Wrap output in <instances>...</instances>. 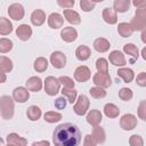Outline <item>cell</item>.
<instances>
[{"mask_svg": "<svg viewBox=\"0 0 146 146\" xmlns=\"http://www.w3.org/2000/svg\"><path fill=\"white\" fill-rule=\"evenodd\" d=\"M110 47H111L110 41L106 40L105 38H97L94 41V48L98 52H105L110 49Z\"/></svg>", "mask_w": 146, "mask_h": 146, "instance_id": "obj_20", "label": "cell"}, {"mask_svg": "<svg viewBox=\"0 0 146 146\" xmlns=\"http://www.w3.org/2000/svg\"><path fill=\"white\" fill-rule=\"evenodd\" d=\"M13 98H14V100H16L17 103L23 104V103L27 102V99L30 98V92H29V90H27L26 88H24V87H17V88H15L14 91H13Z\"/></svg>", "mask_w": 146, "mask_h": 146, "instance_id": "obj_11", "label": "cell"}, {"mask_svg": "<svg viewBox=\"0 0 146 146\" xmlns=\"http://www.w3.org/2000/svg\"><path fill=\"white\" fill-rule=\"evenodd\" d=\"M92 82L97 86V87H100V88H108L111 84H112V80H111V76L108 73H96L92 78Z\"/></svg>", "mask_w": 146, "mask_h": 146, "instance_id": "obj_6", "label": "cell"}, {"mask_svg": "<svg viewBox=\"0 0 146 146\" xmlns=\"http://www.w3.org/2000/svg\"><path fill=\"white\" fill-rule=\"evenodd\" d=\"M34 70L36 72H44L48 67V60L44 57H38L34 60V65H33Z\"/></svg>", "mask_w": 146, "mask_h": 146, "instance_id": "obj_33", "label": "cell"}, {"mask_svg": "<svg viewBox=\"0 0 146 146\" xmlns=\"http://www.w3.org/2000/svg\"><path fill=\"white\" fill-rule=\"evenodd\" d=\"M16 34H17L18 39H21L22 41H27L32 35V29L27 24H22L17 27Z\"/></svg>", "mask_w": 146, "mask_h": 146, "instance_id": "obj_15", "label": "cell"}, {"mask_svg": "<svg viewBox=\"0 0 146 146\" xmlns=\"http://www.w3.org/2000/svg\"><path fill=\"white\" fill-rule=\"evenodd\" d=\"M132 31H143L146 27V8H138L135 17L129 23Z\"/></svg>", "mask_w": 146, "mask_h": 146, "instance_id": "obj_2", "label": "cell"}, {"mask_svg": "<svg viewBox=\"0 0 146 146\" xmlns=\"http://www.w3.org/2000/svg\"><path fill=\"white\" fill-rule=\"evenodd\" d=\"M141 55H143V58H144V59H146V48H144V49H143Z\"/></svg>", "mask_w": 146, "mask_h": 146, "instance_id": "obj_52", "label": "cell"}, {"mask_svg": "<svg viewBox=\"0 0 146 146\" xmlns=\"http://www.w3.org/2000/svg\"><path fill=\"white\" fill-rule=\"evenodd\" d=\"M64 17L66 18V21L73 25H78L81 23V17L80 15L73 10V9H64Z\"/></svg>", "mask_w": 146, "mask_h": 146, "instance_id": "obj_18", "label": "cell"}, {"mask_svg": "<svg viewBox=\"0 0 146 146\" xmlns=\"http://www.w3.org/2000/svg\"><path fill=\"white\" fill-rule=\"evenodd\" d=\"M137 84H139L140 87H146V73L145 72H141L137 75Z\"/></svg>", "mask_w": 146, "mask_h": 146, "instance_id": "obj_44", "label": "cell"}, {"mask_svg": "<svg viewBox=\"0 0 146 146\" xmlns=\"http://www.w3.org/2000/svg\"><path fill=\"white\" fill-rule=\"evenodd\" d=\"M13 70V62L6 57V56H0V71L3 73H9Z\"/></svg>", "mask_w": 146, "mask_h": 146, "instance_id": "obj_31", "label": "cell"}, {"mask_svg": "<svg viewBox=\"0 0 146 146\" xmlns=\"http://www.w3.org/2000/svg\"><path fill=\"white\" fill-rule=\"evenodd\" d=\"M123 51L125 54H128V55L131 56V59H130L131 63H133L135 60H137L138 57H139V50H138V48L133 43H127V44H124Z\"/></svg>", "mask_w": 146, "mask_h": 146, "instance_id": "obj_24", "label": "cell"}, {"mask_svg": "<svg viewBox=\"0 0 146 146\" xmlns=\"http://www.w3.org/2000/svg\"><path fill=\"white\" fill-rule=\"evenodd\" d=\"M132 96H133L132 90L129 89V88H122V89H120V91H119V97H120L122 100H124V102L130 100V99L132 98Z\"/></svg>", "mask_w": 146, "mask_h": 146, "instance_id": "obj_39", "label": "cell"}, {"mask_svg": "<svg viewBox=\"0 0 146 146\" xmlns=\"http://www.w3.org/2000/svg\"><path fill=\"white\" fill-rule=\"evenodd\" d=\"M138 116L141 119V120H146V102L145 100H141L140 104H139V107H138Z\"/></svg>", "mask_w": 146, "mask_h": 146, "instance_id": "obj_43", "label": "cell"}, {"mask_svg": "<svg viewBox=\"0 0 146 146\" xmlns=\"http://www.w3.org/2000/svg\"><path fill=\"white\" fill-rule=\"evenodd\" d=\"M95 6H96L95 1H88V0H81L80 1V7L82 8L83 11H91Z\"/></svg>", "mask_w": 146, "mask_h": 146, "instance_id": "obj_42", "label": "cell"}, {"mask_svg": "<svg viewBox=\"0 0 146 146\" xmlns=\"http://www.w3.org/2000/svg\"><path fill=\"white\" fill-rule=\"evenodd\" d=\"M89 94L91 95V97L96 98V99H100V98H104L106 96V91L100 88V87H94V88H90L89 90Z\"/></svg>", "mask_w": 146, "mask_h": 146, "instance_id": "obj_38", "label": "cell"}, {"mask_svg": "<svg viewBox=\"0 0 146 146\" xmlns=\"http://www.w3.org/2000/svg\"><path fill=\"white\" fill-rule=\"evenodd\" d=\"M108 59L111 62V64L115 65V66H124L127 64V60H125V57L124 55L120 51V50H113L110 56H108Z\"/></svg>", "mask_w": 146, "mask_h": 146, "instance_id": "obj_12", "label": "cell"}, {"mask_svg": "<svg viewBox=\"0 0 146 146\" xmlns=\"http://www.w3.org/2000/svg\"><path fill=\"white\" fill-rule=\"evenodd\" d=\"M13 31V24L8 18L0 17V34L7 35Z\"/></svg>", "mask_w": 146, "mask_h": 146, "instance_id": "obj_28", "label": "cell"}, {"mask_svg": "<svg viewBox=\"0 0 146 146\" xmlns=\"http://www.w3.org/2000/svg\"><path fill=\"white\" fill-rule=\"evenodd\" d=\"M117 32H119V34L121 35V36H123V38H128V36H130L131 34H132V29L130 27V25L128 24V23H125V22H123V23H120L119 24V26H117Z\"/></svg>", "mask_w": 146, "mask_h": 146, "instance_id": "obj_32", "label": "cell"}, {"mask_svg": "<svg viewBox=\"0 0 146 146\" xmlns=\"http://www.w3.org/2000/svg\"><path fill=\"white\" fill-rule=\"evenodd\" d=\"M89 105H90V102H89L88 97L86 95H80L74 107H73L74 113L78 115H84L89 108Z\"/></svg>", "mask_w": 146, "mask_h": 146, "instance_id": "obj_5", "label": "cell"}, {"mask_svg": "<svg viewBox=\"0 0 146 146\" xmlns=\"http://www.w3.org/2000/svg\"><path fill=\"white\" fill-rule=\"evenodd\" d=\"M63 24H64V18H63V16L60 14L52 13V14L49 15V17H48V25L51 29H55V30L59 29V27L63 26Z\"/></svg>", "mask_w": 146, "mask_h": 146, "instance_id": "obj_14", "label": "cell"}, {"mask_svg": "<svg viewBox=\"0 0 146 146\" xmlns=\"http://www.w3.org/2000/svg\"><path fill=\"white\" fill-rule=\"evenodd\" d=\"M102 119H103L102 113H100V111H98V110H91V111L88 113V115H87V122H88L89 124L94 125V127L98 125V124L102 122Z\"/></svg>", "mask_w": 146, "mask_h": 146, "instance_id": "obj_19", "label": "cell"}, {"mask_svg": "<svg viewBox=\"0 0 146 146\" xmlns=\"http://www.w3.org/2000/svg\"><path fill=\"white\" fill-rule=\"evenodd\" d=\"M46 21V14L42 9H36L31 14V23L34 26H40Z\"/></svg>", "mask_w": 146, "mask_h": 146, "instance_id": "obj_17", "label": "cell"}, {"mask_svg": "<svg viewBox=\"0 0 146 146\" xmlns=\"http://www.w3.org/2000/svg\"><path fill=\"white\" fill-rule=\"evenodd\" d=\"M145 35H146V31H145V29H144V30H143V33H141V40H143L144 43L146 42V38H145Z\"/></svg>", "mask_w": 146, "mask_h": 146, "instance_id": "obj_51", "label": "cell"}, {"mask_svg": "<svg viewBox=\"0 0 146 146\" xmlns=\"http://www.w3.org/2000/svg\"><path fill=\"white\" fill-rule=\"evenodd\" d=\"M90 76H91V72L88 66L81 65V66L76 67L74 71V79L78 82H86L90 79Z\"/></svg>", "mask_w": 146, "mask_h": 146, "instance_id": "obj_9", "label": "cell"}, {"mask_svg": "<svg viewBox=\"0 0 146 146\" xmlns=\"http://www.w3.org/2000/svg\"><path fill=\"white\" fill-rule=\"evenodd\" d=\"M120 125L123 130H132L137 125V117L133 114H124L120 120Z\"/></svg>", "mask_w": 146, "mask_h": 146, "instance_id": "obj_8", "label": "cell"}, {"mask_svg": "<svg viewBox=\"0 0 146 146\" xmlns=\"http://www.w3.org/2000/svg\"><path fill=\"white\" fill-rule=\"evenodd\" d=\"M116 74H117V76H120L125 83L131 82V81L133 80V78H135L133 71H132L131 68H127V67H121V68H119L117 72H116Z\"/></svg>", "mask_w": 146, "mask_h": 146, "instance_id": "obj_21", "label": "cell"}, {"mask_svg": "<svg viewBox=\"0 0 146 146\" xmlns=\"http://www.w3.org/2000/svg\"><path fill=\"white\" fill-rule=\"evenodd\" d=\"M26 115H27V117H29L31 121H36V120H39L40 116H41V110H40V107H38V106H35V105H32V106H30V107L27 108Z\"/></svg>", "mask_w": 146, "mask_h": 146, "instance_id": "obj_30", "label": "cell"}, {"mask_svg": "<svg viewBox=\"0 0 146 146\" xmlns=\"http://www.w3.org/2000/svg\"><path fill=\"white\" fill-rule=\"evenodd\" d=\"M104 113L107 117H111V119H114L116 116H119L120 114V110L116 105L112 104V103H108L104 106Z\"/></svg>", "mask_w": 146, "mask_h": 146, "instance_id": "obj_26", "label": "cell"}, {"mask_svg": "<svg viewBox=\"0 0 146 146\" xmlns=\"http://www.w3.org/2000/svg\"><path fill=\"white\" fill-rule=\"evenodd\" d=\"M91 55V50L89 47L87 46H79L75 50V56L79 60L83 62V60H87Z\"/></svg>", "mask_w": 146, "mask_h": 146, "instance_id": "obj_25", "label": "cell"}, {"mask_svg": "<svg viewBox=\"0 0 146 146\" xmlns=\"http://www.w3.org/2000/svg\"><path fill=\"white\" fill-rule=\"evenodd\" d=\"M96 68L100 73H108V63L105 58H98L96 60Z\"/></svg>", "mask_w": 146, "mask_h": 146, "instance_id": "obj_37", "label": "cell"}, {"mask_svg": "<svg viewBox=\"0 0 146 146\" xmlns=\"http://www.w3.org/2000/svg\"><path fill=\"white\" fill-rule=\"evenodd\" d=\"M50 63L55 68H63L66 65V56L62 51H54L50 55Z\"/></svg>", "mask_w": 146, "mask_h": 146, "instance_id": "obj_10", "label": "cell"}, {"mask_svg": "<svg viewBox=\"0 0 146 146\" xmlns=\"http://www.w3.org/2000/svg\"><path fill=\"white\" fill-rule=\"evenodd\" d=\"M133 6H136V7H140V8H144L145 6H146V2L145 1H133Z\"/></svg>", "mask_w": 146, "mask_h": 146, "instance_id": "obj_49", "label": "cell"}, {"mask_svg": "<svg viewBox=\"0 0 146 146\" xmlns=\"http://www.w3.org/2000/svg\"><path fill=\"white\" fill-rule=\"evenodd\" d=\"M0 146H3V139L0 137Z\"/></svg>", "mask_w": 146, "mask_h": 146, "instance_id": "obj_53", "label": "cell"}, {"mask_svg": "<svg viewBox=\"0 0 146 146\" xmlns=\"http://www.w3.org/2000/svg\"><path fill=\"white\" fill-rule=\"evenodd\" d=\"M130 7L129 0H114L113 2V9L119 13H125Z\"/></svg>", "mask_w": 146, "mask_h": 146, "instance_id": "obj_29", "label": "cell"}, {"mask_svg": "<svg viewBox=\"0 0 146 146\" xmlns=\"http://www.w3.org/2000/svg\"><path fill=\"white\" fill-rule=\"evenodd\" d=\"M130 146H144V139L139 135H132L129 139Z\"/></svg>", "mask_w": 146, "mask_h": 146, "instance_id": "obj_41", "label": "cell"}, {"mask_svg": "<svg viewBox=\"0 0 146 146\" xmlns=\"http://www.w3.org/2000/svg\"><path fill=\"white\" fill-rule=\"evenodd\" d=\"M13 48V41L7 39V38H1L0 39V52L1 54H6L8 51H10Z\"/></svg>", "mask_w": 146, "mask_h": 146, "instance_id": "obj_36", "label": "cell"}, {"mask_svg": "<svg viewBox=\"0 0 146 146\" xmlns=\"http://www.w3.org/2000/svg\"><path fill=\"white\" fill-rule=\"evenodd\" d=\"M32 146H50L48 140H41V141H35L32 144Z\"/></svg>", "mask_w": 146, "mask_h": 146, "instance_id": "obj_48", "label": "cell"}, {"mask_svg": "<svg viewBox=\"0 0 146 146\" xmlns=\"http://www.w3.org/2000/svg\"><path fill=\"white\" fill-rule=\"evenodd\" d=\"M43 117H44V121H47L49 123H55V122H58L62 120V114L58 112L50 111V112H47Z\"/></svg>", "mask_w": 146, "mask_h": 146, "instance_id": "obj_34", "label": "cell"}, {"mask_svg": "<svg viewBox=\"0 0 146 146\" xmlns=\"http://www.w3.org/2000/svg\"><path fill=\"white\" fill-rule=\"evenodd\" d=\"M59 86L60 83L58 82V79L55 76H47L44 80V91L49 96H55L59 91Z\"/></svg>", "mask_w": 146, "mask_h": 146, "instance_id": "obj_4", "label": "cell"}, {"mask_svg": "<svg viewBox=\"0 0 146 146\" xmlns=\"http://www.w3.org/2000/svg\"><path fill=\"white\" fill-rule=\"evenodd\" d=\"M24 7L21 5V3H11L8 8V15L10 18L15 19V21H21L23 17H24Z\"/></svg>", "mask_w": 146, "mask_h": 146, "instance_id": "obj_7", "label": "cell"}, {"mask_svg": "<svg viewBox=\"0 0 146 146\" xmlns=\"http://www.w3.org/2000/svg\"><path fill=\"white\" fill-rule=\"evenodd\" d=\"M96 145L97 144H96V141H95V139L92 138L91 135H87L84 137V144H83V146H96Z\"/></svg>", "mask_w": 146, "mask_h": 146, "instance_id": "obj_47", "label": "cell"}, {"mask_svg": "<svg viewBox=\"0 0 146 146\" xmlns=\"http://www.w3.org/2000/svg\"><path fill=\"white\" fill-rule=\"evenodd\" d=\"M42 88V81L39 76H31L26 81V89L29 91H40Z\"/></svg>", "mask_w": 146, "mask_h": 146, "instance_id": "obj_16", "label": "cell"}, {"mask_svg": "<svg viewBox=\"0 0 146 146\" xmlns=\"http://www.w3.org/2000/svg\"><path fill=\"white\" fill-rule=\"evenodd\" d=\"M91 136H92V138L95 139L96 144H102V143H104V141H105V138H106V135H105L104 129H103L102 127H98V125H96V127L94 128Z\"/></svg>", "mask_w": 146, "mask_h": 146, "instance_id": "obj_27", "label": "cell"}, {"mask_svg": "<svg viewBox=\"0 0 146 146\" xmlns=\"http://www.w3.org/2000/svg\"><path fill=\"white\" fill-rule=\"evenodd\" d=\"M6 80H7V75H6V73H3L2 71H0V83L6 82Z\"/></svg>", "mask_w": 146, "mask_h": 146, "instance_id": "obj_50", "label": "cell"}, {"mask_svg": "<svg viewBox=\"0 0 146 146\" xmlns=\"http://www.w3.org/2000/svg\"><path fill=\"white\" fill-rule=\"evenodd\" d=\"M60 36H62L63 41H65V42H73L78 36V32H76V30L74 27L66 26V27H64L62 30Z\"/></svg>", "mask_w": 146, "mask_h": 146, "instance_id": "obj_13", "label": "cell"}, {"mask_svg": "<svg viewBox=\"0 0 146 146\" xmlns=\"http://www.w3.org/2000/svg\"><path fill=\"white\" fill-rule=\"evenodd\" d=\"M57 3L60 6V7H63V8H67V9H70L71 7H73L74 6V0H70V1H63V0H58L57 1Z\"/></svg>", "mask_w": 146, "mask_h": 146, "instance_id": "obj_46", "label": "cell"}, {"mask_svg": "<svg viewBox=\"0 0 146 146\" xmlns=\"http://www.w3.org/2000/svg\"><path fill=\"white\" fill-rule=\"evenodd\" d=\"M7 141L8 144L10 145H14V146H26L27 144V140L23 137H21L19 135L13 132V133H9L7 136Z\"/></svg>", "mask_w": 146, "mask_h": 146, "instance_id": "obj_22", "label": "cell"}, {"mask_svg": "<svg viewBox=\"0 0 146 146\" xmlns=\"http://www.w3.org/2000/svg\"><path fill=\"white\" fill-rule=\"evenodd\" d=\"M52 140L55 146H79L81 143V131L73 123H63L55 129Z\"/></svg>", "mask_w": 146, "mask_h": 146, "instance_id": "obj_1", "label": "cell"}, {"mask_svg": "<svg viewBox=\"0 0 146 146\" xmlns=\"http://www.w3.org/2000/svg\"><path fill=\"white\" fill-rule=\"evenodd\" d=\"M0 113L5 120H9L14 115V100L9 96L0 97Z\"/></svg>", "mask_w": 146, "mask_h": 146, "instance_id": "obj_3", "label": "cell"}, {"mask_svg": "<svg viewBox=\"0 0 146 146\" xmlns=\"http://www.w3.org/2000/svg\"><path fill=\"white\" fill-rule=\"evenodd\" d=\"M65 106H66V99H65V97H59V98H57L55 100V107L56 108L63 110V108H65Z\"/></svg>", "mask_w": 146, "mask_h": 146, "instance_id": "obj_45", "label": "cell"}, {"mask_svg": "<svg viewBox=\"0 0 146 146\" xmlns=\"http://www.w3.org/2000/svg\"><path fill=\"white\" fill-rule=\"evenodd\" d=\"M58 82H59L60 84H63L64 88H67V89H73V88H74V82H73V80H72L71 78H68V76H65V75L59 76V78H58Z\"/></svg>", "mask_w": 146, "mask_h": 146, "instance_id": "obj_40", "label": "cell"}, {"mask_svg": "<svg viewBox=\"0 0 146 146\" xmlns=\"http://www.w3.org/2000/svg\"><path fill=\"white\" fill-rule=\"evenodd\" d=\"M7 146H14V145H10V144H8V145H7Z\"/></svg>", "mask_w": 146, "mask_h": 146, "instance_id": "obj_54", "label": "cell"}, {"mask_svg": "<svg viewBox=\"0 0 146 146\" xmlns=\"http://www.w3.org/2000/svg\"><path fill=\"white\" fill-rule=\"evenodd\" d=\"M103 18L108 24H115L117 22V15L116 11L113 8H105L103 10Z\"/></svg>", "mask_w": 146, "mask_h": 146, "instance_id": "obj_23", "label": "cell"}, {"mask_svg": "<svg viewBox=\"0 0 146 146\" xmlns=\"http://www.w3.org/2000/svg\"><path fill=\"white\" fill-rule=\"evenodd\" d=\"M62 95H63V97H66L67 98V100L71 103V104H73L74 102H75V99H76V90H74V88L73 89H67V88H63L62 89Z\"/></svg>", "mask_w": 146, "mask_h": 146, "instance_id": "obj_35", "label": "cell"}]
</instances>
